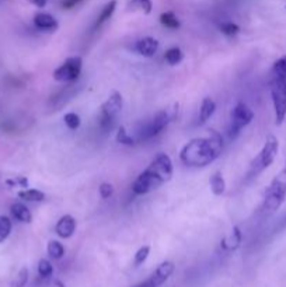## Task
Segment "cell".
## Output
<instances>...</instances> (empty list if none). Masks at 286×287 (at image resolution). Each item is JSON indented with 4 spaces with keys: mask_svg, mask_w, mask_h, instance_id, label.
I'll use <instances>...</instances> for the list:
<instances>
[{
    "mask_svg": "<svg viewBox=\"0 0 286 287\" xmlns=\"http://www.w3.org/2000/svg\"><path fill=\"white\" fill-rule=\"evenodd\" d=\"M223 150V140L218 132L211 131L207 138L189 140L180 153V158L185 166L205 167L219 158Z\"/></svg>",
    "mask_w": 286,
    "mask_h": 287,
    "instance_id": "cell-1",
    "label": "cell"
},
{
    "mask_svg": "<svg viewBox=\"0 0 286 287\" xmlns=\"http://www.w3.org/2000/svg\"><path fill=\"white\" fill-rule=\"evenodd\" d=\"M173 177V161L166 153H158L149 167L139 174L132 185V191L136 195H146L157 189L171 180Z\"/></svg>",
    "mask_w": 286,
    "mask_h": 287,
    "instance_id": "cell-2",
    "label": "cell"
},
{
    "mask_svg": "<svg viewBox=\"0 0 286 287\" xmlns=\"http://www.w3.org/2000/svg\"><path fill=\"white\" fill-rule=\"evenodd\" d=\"M286 199V166L274 177L264 192L262 212L274 213L283 204Z\"/></svg>",
    "mask_w": 286,
    "mask_h": 287,
    "instance_id": "cell-3",
    "label": "cell"
},
{
    "mask_svg": "<svg viewBox=\"0 0 286 287\" xmlns=\"http://www.w3.org/2000/svg\"><path fill=\"white\" fill-rule=\"evenodd\" d=\"M278 151H279L278 139L275 138L274 135H269L264 146H262V149L260 150V153L253 158V161L250 162L247 178L251 180V178H256L260 174L264 173L275 161V158L278 156Z\"/></svg>",
    "mask_w": 286,
    "mask_h": 287,
    "instance_id": "cell-4",
    "label": "cell"
},
{
    "mask_svg": "<svg viewBox=\"0 0 286 287\" xmlns=\"http://www.w3.org/2000/svg\"><path fill=\"white\" fill-rule=\"evenodd\" d=\"M122 107H124V100H122L121 93L112 91L111 96L107 98V101L101 105V111L98 116V125L104 132L112 131L118 116L121 115Z\"/></svg>",
    "mask_w": 286,
    "mask_h": 287,
    "instance_id": "cell-5",
    "label": "cell"
},
{
    "mask_svg": "<svg viewBox=\"0 0 286 287\" xmlns=\"http://www.w3.org/2000/svg\"><path fill=\"white\" fill-rule=\"evenodd\" d=\"M174 115H176V112L170 114L167 109H165V111H158L152 119H149L145 125H142V128H139L136 142L149 140V139L157 136L158 133H161V132L167 128V125L170 124V120L174 118Z\"/></svg>",
    "mask_w": 286,
    "mask_h": 287,
    "instance_id": "cell-6",
    "label": "cell"
},
{
    "mask_svg": "<svg viewBox=\"0 0 286 287\" xmlns=\"http://www.w3.org/2000/svg\"><path fill=\"white\" fill-rule=\"evenodd\" d=\"M271 98L274 104L275 120L280 125L286 118V77L274 74L271 83Z\"/></svg>",
    "mask_w": 286,
    "mask_h": 287,
    "instance_id": "cell-7",
    "label": "cell"
},
{
    "mask_svg": "<svg viewBox=\"0 0 286 287\" xmlns=\"http://www.w3.org/2000/svg\"><path fill=\"white\" fill-rule=\"evenodd\" d=\"M254 119V112L253 109L244 104V102H238L236 107L231 111V120L230 128H229V135L230 139H236L240 135V132L243 131L244 128L251 124V120Z\"/></svg>",
    "mask_w": 286,
    "mask_h": 287,
    "instance_id": "cell-8",
    "label": "cell"
},
{
    "mask_svg": "<svg viewBox=\"0 0 286 287\" xmlns=\"http://www.w3.org/2000/svg\"><path fill=\"white\" fill-rule=\"evenodd\" d=\"M81 66H83V62H81L80 56L67 58L54 72V78L56 81H62V83L74 81L79 78L80 73H81Z\"/></svg>",
    "mask_w": 286,
    "mask_h": 287,
    "instance_id": "cell-9",
    "label": "cell"
},
{
    "mask_svg": "<svg viewBox=\"0 0 286 287\" xmlns=\"http://www.w3.org/2000/svg\"><path fill=\"white\" fill-rule=\"evenodd\" d=\"M174 263L170 261L160 263L157 266V269L153 272L152 275L147 277L146 280L140 281L135 287H160L165 284L166 281L170 279V276L174 273Z\"/></svg>",
    "mask_w": 286,
    "mask_h": 287,
    "instance_id": "cell-10",
    "label": "cell"
},
{
    "mask_svg": "<svg viewBox=\"0 0 286 287\" xmlns=\"http://www.w3.org/2000/svg\"><path fill=\"white\" fill-rule=\"evenodd\" d=\"M76 231V220L73 216L65 215L58 220L55 226V233L61 238H70Z\"/></svg>",
    "mask_w": 286,
    "mask_h": 287,
    "instance_id": "cell-11",
    "label": "cell"
},
{
    "mask_svg": "<svg viewBox=\"0 0 286 287\" xmlns=\"http://www.w3.org/2000/svg\"><path fill=\"white\" fill-rule=\"evenodd\" d=\"M158 42L152 36H145L135 44V51L145 58H152L157 52Z\"/></svg>",
    "mask_w": 286,
    "mask_h": 287,
    "instance_id": "cell-12",
    "label": "cell"
},
{
    "mask_svg": "<svg viewBox=\"0 0 286 287\" xmlns=\"http://www.w3.org/2000/svg\"><path fill=\"white\" fill-rule=\"evenodd\" d=\"M34 24L37 28L44 31H55L58 28V21L54 16L48 13H38L34 17Z\"/></svg>",
    "mask_w": 286,
    "mask_h": 287,
    "instance_id": "cell-13",
    "label": "cell"
},
{
    "mask_svg": "<svg viewBox=\"0 0 286 287\" xmlns=\"http://www.w3.org/2000/svg\"><path fill=\"white\" fill-rule=\"evenodd\" d=\"M220 244H222V248L226 250V251H234V250H237L240 244H241V233H240V228H233L230 235L222 239Z\"/></svg>",
    "mask_w": 286,
    "mask_h": 287,
    "instance_id": "cell-14",
    "label": "cell"
},
{
    "mask_svg": "<svg viewBox=\"0 0 286 287\" xmlns=\"http://www.w3.org/2000/svg\"><path fill=\"white\" fill-rule=\"evenodd\" d=\"M115 9H116V0H110V2L103 7V10L100 12V14H98L97 20H96V23H94V30H97V28H100L101 25L105 24V23L112 17V14L115 12Z\"/></svg>",
    "mask_w": 286,
    "mask_h": 287,
    "instance_id": "cell-15",
    "label": "cell"
},
{
    "mask_svg": "<svg viewBox=\"0 0 286 287\" xmlns=\"http://www.w3.org/2000/svg\"><path fill=\"white\" fill-rule=\"evenodd\" d=\"M10 212H12L13 217L21 223H31V220H32L30 209H28L25 204L20 203V202L13 203L12 208H10Z\"/></svg>",
    "mask_w": 286,
    "mask_h": 287,
    "instance_id": "cell-16",
    "label": "cell"
},
{
    "mask_svg": "<svg viewBox=\"0 0 286 287\" xmlns=\"http://www.w3.org/2000/svg\"><path fill=\"white\" fill-rule=\"evenodd\" d=\"M216 109V102L213 101L212 98H203V101L201 104V109H199V124H205L215 112Z\"/></svg>",
    "mask_w": 286,
    "mask_h": 287,
    "instance_id": "cell-17",
    "label": "cell"
},
{
    "mask_svg": "<svg viewBox=\"0 0 286 287\" xmlns=\"http://www.w3.org/2000/svg\"><path fill=\"white\" fill-rule=\"evenodd\" d=\"M211 189L215 195H222V193H225L226 191V182H225V178H223V175L220 171L218 173H215L211 177Z\"/></svg>",
    "mask_w": 286,
    "mask_h": 287,
    "instance_id": "cell-18",
    "label": "cell"
},
{
    "mask_svg": "<svg viewBox=\"0 0 286 287\" xmlns=\"http://www.w3.org/2000/svg\"><path fill=\"white\" fill-rule=\"evenodd\" d=\"M160 23L169 30H177L180 28V20L176 17V14L171 12H166L160 16Z\"/></svg>",
    "mask_w": 286,
    "mask_h": 287,
    "instance_id": "cell-19",
    "label": "cell"
},
{
    "mask_svg": "<svg viewBox=\"0 0 286 287\" xmlns=\"http://www.w3.org/2000/svg\"><path fill=\"white\" fill-rule=\"evenodd\" d=\"M19 197L28 202H43L45 199V193L38 189H25V191L19 192Z\"/></svg>",
    "mask_w": 286,
    "mask_h": 287,
    "instance_id": "cell-20",
    "label": "cell"
},
{
    "mask_svg": "<svg viewBox=\"0 0 286 287\" xmlns=\"http://www.w3.org/2000/svg\"><path fill=\"white\" fill-rule=\"evenodd\" d=\"M184 55H183V51L180 48H177V47H173V48L167 49L165 54V59L166 62L169 63V65L174 66V65H178L181 60H183Z\"/></svg>",
    "mask_w": 286,
    "mask_h": 287,
    "instance_id": "cell-21",
    "label": "cell"
},
{
    "mask_svg": "<svg viewBox=\"0 0 286 287\" xmlns=\"http://www.w3.org/2000/svg\"><path fill=\"white\" fill-rule=\"evenodd\" d=\"M47 250H48V255L52 259H61L65 255V247L62 245L59 241H55V239L49 241Z\"/></svg>",
    "mask_w": 286,
    "mask_h": 287,
    "instance_id": "cell-22",
    "label": "cell"
},
{
    "mask_svg": "<svg viewBox=\"0 0 286 287\" xmlns=\"http://www.w3.org/2000/svg\"><path fill=\"white\" fill-rule=\"evenodd\" d=\"M12 233V220L7 216L0 215V244L9 238Z\"/></svg>",
    "mask_w": 286,
    "mask_h": 287,
    "instance_id": "cell-23",
    "label": "cell"
},
{
    "mask_svg": "<svg viewBox=\"0 0 286 287\" xmlns=\"http://www.w3.org/2000/svg\"><path fill=\"white\" fill-rule=\"evenodd\" d=\"M38 275L41 279H49L54 275V266L48 259H41L38 263Z\"/></svg>",
    "mask_w": 286,
    "mask_h": 287,
    "instance_id": "cell-24",
    "label": "cell"
},
{
    "mask_svg": "<svg viewBox=\"0 0 286 287\" xmlns=\"http://www.w3.org/2000/svg\"><path fill=\"white\" fill-rule=\"evenodd\" d=\"M28 269L23 268L19 270V273L16 275V277L12 280L10 287H25V284L28 283Z\"/></svg>",
    "mask_w": 286,
    "mask_h": 287,
    "instance_id": "cell-25",
    "label": "cell"
},
{
    "mask_svg": "<svg viewBox=\"0 0 286 287\" xmlns=\"http://www.w3.org/2000/svg\"><path fill=\"white\" fill-rule=\"evenodd\" d=\"M116 140H118V143L121 144H125V146H134L136 143V140H135L131 135L128 133V131L121 126L119 129H118V133H116Z\"/></svg>",
    "mask_w": 286,
    "mask_h": 287,
    "instance_id": "cell-26",
    "label": "cell"
},
{
    "mask_svg": "<svg viewBox=\"0 0 286 287\" xmlns=\"http://www.w3.org/2000/svg\"><path fill=\"white\" fill-rule=\"evenodd\" d=\"M63 120H65V125H66L70 131L79 129L80 124H81L80 116L77 114H74V112H67V114L63 116Z\"/></svg>",
    "mask_w": 286,
    "mask_h": 287,
    "instance_id": "cell-27",
    "label": "cell"
},
{
    "mask_svg": "<svg viewBox=\"0 0 286 287\" xmlns=\"http://www.w3.org/2000/svg\"><path fill=\"white\" fill-rule=\"evenodd\" d=\"M131 6L143 12L145 14H149L153 9L152 0H131Z\"/></svg>",
    "mask_w": 286,
    "mask_h": 287,
    "instance_id": "cell-28",
    "label": "cell"
},
{
    "mask_svg": "<svg viewBox=\"0 0 286 287\" xmlns=\"http://www.w3.org/2000/svg\"><path fill=\"white\" fill-rule=\"evenodd\" d=\"M149 254H150V247L149 245H145V247H140L138 252L135 254V266H139L142 263L145 262L149 257Z\"/></svg>",
    "mask_w": 286,
    "mask_h": 287,
    "instance_id": "cell-29",
    "label": "cell"
},
{
    "mask_svg": "<svg viewBox=\"0 0 286 287\" xmlns=\"http://www.w3.org/2000/svg\"><path fill=\"white\" fill-rule=\"evenodd\" d=\"M220 31L227 36H233V35H237L238 32H240V27L237 24H234V23H230V21H227V23H222L220 24Z\"/></svg>",
    "mask_w": 286,
    "mask_h": 287,
    "instance_id": "cell-30",
    "label": "cell"
},
{
    "mask_svg": "<svg viewBox=\"0 0 286 287\" xmlns=\"http://www.w3.org/2000/svg\"><path fill=\"white\" fill-rule=\"evenodd\" d=\"M272 72L275 76H280V77H286V56H282L276 60L272 66Z\"/></svg>",
    "mask_w": 286,
    "mask_h": 287,
    "instance_id": "cell-31",
    "label": "cell"
},
{
    "mask_svg": "<svg viewBox=\"0 0 286 287\" xmlns=\"http://www.w3.org/2000/svg\"><path fill=\"white\" fill-rule=\"evenodd\" d=\"M98 192H100V196L103 197V199H108L110 196H112V193H114V188L111 184L108 182H104L100 185L98 188Z\"/></svg>",
    "mask_w": 286,
    "mask_h": 287,
    "instance_id": "cell-32",
    "label": "cell"
},
{
    "mask_svg": "<svg viewBox=\"0 0 286 287\" xmlns=\"http://www.w3.org/2000/svg\"><path fill=\"white\" fill-rule=\"evenodd\" d=\"M80 2H83V0H63V2H62V7H65V9H72V7H74L76 5H79Z\"/></svg>",
    "mask_w": 286,
    "mask_h": 287,
    "instance_id": "cell-33",
    "label": "cell"
},
{
    "mask_svg": "<svg viewBox=\"0 0 286 287\" xmlns=\"http://www.w3.org/2000/svg\"><path fill=\"white\" fill-rule=\"evenodd\" d=\"M30 2L32 3V5H34V6L43 9V7H45V5H47V2H48V0H30Z\"/></svg>",
    "mask_w": 286,
    "mask_h": 287,
    "instance_id": "cell-34",
    "label": "cell"
},
{
    "mask_svg": "<svg viewBox=\"0 0 286 287\" xmlns=\"http://www.w3.org/2000/svg\"><path fill=\"white\" fill-rule=\"evenodd\" d=\"M282 227H286V216L285 219H283V222H282Z\"/></svg>",
    "mask_w": 286,
    "mask_h": 287,
    "instance_id": "cell-35",
    "label": "cell"
}]
</instances>
